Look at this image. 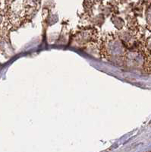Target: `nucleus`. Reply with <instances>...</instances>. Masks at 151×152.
Returning a JSON list of instances; mask_svg holds the SVG:
<instances>
[{"label":"nucleus","mask_w":151,"mask_h":152,"mask_svg":"<svg viewBox=\"0 0 151 152\" xmlns=\"http://www.w3.org/2000/svg\"><path fill=\"white\" fill-rule=\"evenodd\" d=\"M2 16L0 15V24L2 23Z\"/></svg>","instance_id":"f257e3e1"}]
</instances>
